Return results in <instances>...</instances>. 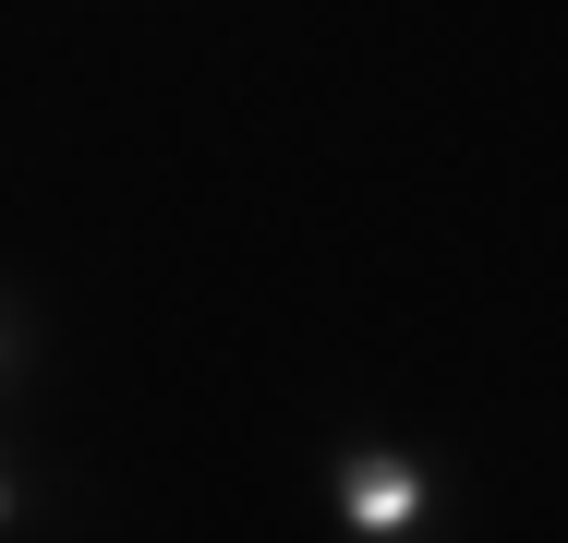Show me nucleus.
I'll return each instance as SVG.
<instances>
[{"instance_id": "1", "label": "nucleus", "mask_w": 568, "mask_h": 543, "mask_svg": "<svg viewBox=\"0 0 568 543\" xmlns=\"http://www.w3.org/2000/svg\"><path fill=\"white\" fill-rule=\"evenodd\" d=\"M339 520L363 543L424 532V459H399V447H351V459H339Z\"/></svg>"}, {"instance_id": "3", "label": "nucleus", "mask_w": 568, "mask_h": 543, "mask_svg": "<svg viewBox=\"0 0 568 543\" xmlns=\"http://www.w3.org/2000/svg\"><path fill=\"white\" fill-rule=\"evenodd\" d=\"M0 362H12V326H0Z\"/></svg>"}, {"instance_id": "2", "label": "nucleus", "mask_w": 568, "mask_h": 543, "mask_svg": "<svg viewBox=\"0 0 568 543\" xmlns=\"http://www.w3.org/2000/svg\"><path fill=\"white\" fill-rule=\"evenodd\" d=\"M12 520H24V483H12V471H0V532H12Z\"/></svg>"}]
</instances>
